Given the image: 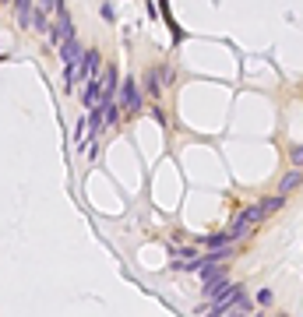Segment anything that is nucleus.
<instances>
[{
	"label": "nucleus",
	"instance_id": "1",
	"mask_svg": "<svg viewBox=\"0 0 303 317\" xmlns=\"http://www.w3.org/2000/svg\"><path fill=\"white\" fill-rule=\"evenodd\" d=\"M282 205H286V197L279 194V197H264V201H257V205H250V208L236 212V219L229 222V229H226V240H229V243H236V240L250 236V233H254V226H257L261 219H268L272 212H279Z\"/></svg>",
	"mask_w": 303,
	"mask_h": 317
},
{
	"label": "nucleus",
	"instance_id": "2",
	"mask_svg": "<svg viewBox=\"0 0 303 317\" xmlns=\"http://www.w3.org/2000/svg\"><path fill=\"white\" fill-rule=\"evenodd\" d=\"M113 95H117V71H113V67H109V71H102L99 78H95V74H88V78H85V92H81L85 109H95V106L109 102Z\"/></svg>",
	"mask_w": 303,
	"mask_h": 317
},
{
	"label": "nucleus",
	"instance_id": "3",
	"mask_svg": "<svg viewBox=\"0 0 303 317\" xmlns=\"http://www.w3.org/2000/svg\"><path fill=\"white\" fill-rule=\"evenodd\" d=\"M205 314L212 310V314H250V300H247V293H243V286H229L222 296H215V300H208V307H201Z\"/></svg>",
	"mask_w": 303,
	"mask_h": 317
},
{
	"label": "nucleus",
	"instance_id": "4",
	"mask_svg": "<svg viewBox=\"0 0 303 317\" xmlns=\"http://www.w3.org/2000/svg\"><path fill=\"white\" fill-rule=\"evenodd\" d=\"M64 11V0H35V14H32V28L35 32H50V21Z\"/></svg>",
	"mask_w": 303,
	"mask_h": 317
},
{
	"label": "nucleus",
	"instance_id": "5",
	"mask_svg": "<svg viewBox=\"0 0 303 317\" xmlns=\"http://www.w3.org/2000/svg\"><path fill=\"white\" fill-rule=\"evenodd\" d=\"M169 257H173V268H180V271H198L201 261H205V250H198V247H173Z\"/></svg>",
	"mask_w": 303,
	"mask_h": 317
},
{
	"label": "nucleus",
	"instance_id": "6",
	"mask_svg": "<svg viewBox=\"0 0 303 317\" xmlns=\"http://www.w3.org/2000/svg\"><path fill=\"white\" fill-rule=\"evenodd\" d=\"M46 35H50V43H53V46H60V43H67V39L74 35V25H71V18H67V11H60V14H57V18L50 21V32H46Z\"/></svg>",
	"mask_w": 303,
	"mask_h": 317
},
{
	"label": "nucleus",
	"instance_id": "7",
	"mask_svg": "<svg viewBox=\"0 0 303 317\" xmlns=\"http://www.w3.org/2000/svg\"><path fill=\"white\" fill-rule=\"evenodd\" d=\"M138 106H141V88H138L134 81H127V85L120 88V109H124V113H138Z\"/></svg>",
	"mask_w": 303,
	"mask_h": 317
},
{
	"label": "nucleus",
	"instance_id": "8",
	"mask_svg": "<svg viewBox=\"0 0 303 317\" xmlns=\"http://www.w3.org/2000/svg\"><path fill=\"white\" fill-rule=\"evenodd\" d=\"M57 50H60V60H64V67H67V64H78V60H81V53H85V50H81V43H78L74 35H71L67 43H60Z\"/></svg>",
	"mask_w": 303,
	"mask_h": 317
},
{
	"label": "nucleus",
	"instance_id": "9",
	"mask_svg": "<svg viewBox=\"0 0 303 317\" xmlns=\"http://www.w3.org/2000/svg\"><path fill=\"white\" fill-rule=\"evenodd\" d=\"M14 11H18V21L25 28H32V14H35V0H14Z\"/></svg>",
	"mask_w": 303,
	"mask_h": 317
},
{
	"label": "nucleus",
	"instance_id": "10",
	"mask_svg": "<svg viewBox=\"0 0 303 317\" xmlns=\"http://www.w3.org/2000/svg\"><path fill=\"white\" fill-rule=\"evenodd\" d=\"M198 271H201V282H215V279L226 275V261H219V264H201Z\"/></svg>",
	"mask_w": 303,
	"mask_h": 317
},
{
	"label": "nucleus",
	"instance_id": "11",
	"mask_svg": "<svg viewBox=\"0 0 303 317\" xmlns=\"http://www.w3.org/2000/svg\"><path fill=\"white\" fill-rule=\"evenodd\" d=\"M141 92H148V95H159L162 92V78H159V71H148L145 74V88Z\"/></svg>",
	"mask_w": 303,
	"mask_h": 317
},
{
	"label": "nucleus",
	"instance_id": "12",
	"mask_svg": "<svg viewBox=\"0 0 303 317\" xmlns=\"http://www.w3.org/2000/svg\"><path fill=\"white\" fill-rule=\"evenodd\" d=\"M300 180H303V173H300V169H296V173H289V176L282 180V194H286V190H293V187H296Z\"/></svg>",
	"mask_w": 303,
	"mask_h": 317
},
{
	"label": "nucleus",
	"instance_id": "13",
	"mask_svg": "<svg viewBox=\"0 0 303 317\" xmlns=\"http://www.w3.org/2000/svg\"><path fill=\"white\" fill-rule=\"evenodd\" d=\"M293 166H296V169H300V166H303V145H300V148H296V152H293Z\"/></svg>",
	"mask_w": 303,
	"mask_h": 317
},
{
	"label": "nucleus",
	"instance_id": "14",
	"mask_svg": "<svg viewBox=\"0 0 303 317\" xmlns=\"http://www.w3.org/2000/svg\"><path fill=\"white\" fill-rule=\"evenodd\" d=\"M0 4H7V0H0Z\"/></svg>",
	"mask_w": 303,
	"mask_h": 317
}]
</instances>
